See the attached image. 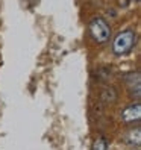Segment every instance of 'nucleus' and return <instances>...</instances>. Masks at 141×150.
I'll return each mask as SVG.
<instances>
[{
  "instance_id": "f257e3e1",
  "label": "nucleus",
  "mask_w": 141,
  "mask_h": 150,
  "mask_svg": "<svg viewBox=\"0 0 141 150\" xmlns=\"http://www.w3.org/2000/svg\"><path fill=\"white\" fill-rule=\"evenodd\" d=\"M135 41H137V35H135V32L132 29H126V30L118 32L117 37L114 38V41H112V52H114V55L123 56V55L129 53V52L134 49Z\"/></svg>"
},
{
  "instance_id": "f03ea898",
  "label": "nucleus",
  "mask_w": 141,
  "mask_h": 150,
  "mask_svg": "<svg viewBox=\"0 0 141 150\" xmlns=\"http://www.w3.org/2000/svg\"><path fill=\"white\" fill-rule=\"evenodd\" d=\"M88 29H90V33H91L93 40L96 42H99V44L106 42L111 38V28H109V24L106 23V20H103L102 17H96V18H93L90 21Z\"/></svg>"
},
{
  "instance_id": "20e7f679",
  "label": "nucleus",
  "mask_w": 141,
  "mask_h": 150,
  "mask_svg": "<svg viewBox=\"0 0 141 150\" xmlns=\"http://www.w3.org/2000/svg\"><path fill=\"white\" fill-rule=\"evenodd\" d=\"M129 141L132 144H135V146L140 144V141H141V130H140V127H135L134 130L129 132Z\"/></svg>"
},
{
  "instance_id": "39448f33",
  "label": "nucleus",
  "mask_w": 141,
  "mask_h": 150,
  "mask_svg": "<svg viewBox=\"0 0 141 150\" xmlns=\"http://www.w3.org/2000/svg\"><path fill=\"white\" fill-rule=\"evenodd\" d=\"M93 150H108V143L105 138H97L93 144Z\"/></svg>"
},
{
  "instance_id": "7ed1b4c3",
  "label": "nucleus",
  "mask_w": 141,
  "mask_h": 150,
  "mask_svg": "<svg viewBox=\"0 0 141 150\" xmlns=\"http://www.w3.org/2000/svg\"><path fill=\"white\" fill-rule=\"evenodd\" d=\"M141 118V103H132L121 111V120L125 123H134Z\"/></svg>"
}]
</instances>
